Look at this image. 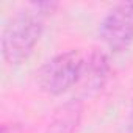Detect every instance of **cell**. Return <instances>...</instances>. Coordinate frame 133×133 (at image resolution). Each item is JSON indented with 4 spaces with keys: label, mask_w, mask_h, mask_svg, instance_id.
I'll return each instance as SVG.
<instances>
[{
    "label": "cell",
    "mask_w": 133,
    "mask_h": 133,
    "mask_svg": "<svg viewBox=\"0 0 133 133\" xmlns=\"http://www.w3.org/2000/svg\"><path fill=\"white\" fill-rule=\"evenodd\" d=\"M42 16L35 8L17 11L2 31V55L6 63L19 64L33 52L42 33Z\"/></svg>",
    "instance_id": "cell-1"
},
{
    "label": "cell",
    "mask_w": 133,
    "mask_h": 133,
    "mask_svg": "<svg viewBox=\"0 0 133 133\" xmlns=\"http://www.w3.org/2000/svg\"><path fill=\"white\" fill-rule=\"evenodd\" d=\"M85 56L78 50H68L55 55L38 72V83L42 91L59 96L80 82Z\"/></svg>",
    "instance_id": "cell-2"
},
{
    "label": "cell",
    "mask_w": 133,
    "mask_h": 133,
    "mask_svg": "<svg viewBox=\"0 0 133 133\" xmlns=\"http://www.w3.org/2000/svg\"><path fill=\"white\" fill-rule=\"evenodd\" d=\"M99 35L111 50L127 49L133 42V2L114 5L102 19Z\"/></svg>",
    "instance_id": "cell-3"
},
{
    "label": "cell",
    "mask_w": 133,
    "mask_h": 133,
    "mask_svg": "<svg viewBox=\"0 0 133 133\" xmlns=\"http://www.w3.org/2000/svg\"><path fill=\"white\" fill-rule=\"evenodd\" d=\"M110 74V63H108V56L105 55V52L99 50V49H92L83 61V71H82V77H80V86L82 91L86 96H92L96 92H99Z\"/></svg>",
    "instance_id": "cell-4"
},
{
    "label": "cell",
    "mask_w": 133,
    "mask_h": 133,
    "mask_svg": "<svg viewBox=\"0 0 133 133\" xmlns=\"http://www.w3.org/2000/svg\"><path fill=\"white\" fill-rule=\"evenodd\" d=\"M83 113V103L78 99H71L59 105L45 128V133H74L80 125Z\"/></svg>",
    "instance_id": "cell-5"
},
{
    "label": "cell",
    "mask_w": 133,
    "mask_h": 133,
    "mask_svg": "<svg viewBox=\"0 0 133 133\" xmlns=\"http://www.w3.org/2000/svg\"><path fill=\"white\" fill-rule=\"evenodd\" d=\"M0 133H24L17 125H14V124H3L2 125V131Z\"/></svg>",
    "instance_id": "cell-6"
},
{
    "label": "cell",
    "mask_w": 133,
    "mask_h": 133,
    "mask_svg": "<svg viewBox=\"0 0 133 133\" xmlns=\"http://www.w3.org/2000/svg\"><path fill=\"white\" fill-rule=\"evenodd\" d=\"M127 133H133V105H131V111H130V117L127 124Z\"/></svg>",
    "instance_id": "cell-7"
}]
</instances>
